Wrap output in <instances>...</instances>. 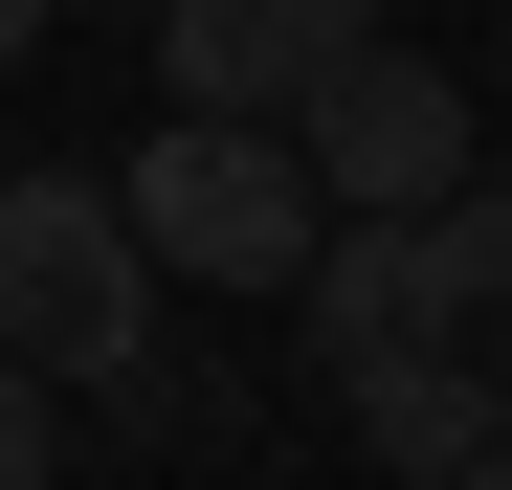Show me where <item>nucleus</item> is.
<instances>
[{
	"label": "nucleus",
	"mask_w": 512,
	"mask_h": 490,
	"mask_svg": "<svg viewBox=\"0 0 512 490\" xmlns=\"http://www.w3.org/2000/svg\"><path fill=\"white\" fill-rule=\"evenodd\" d=\"M290 156H312V201L334 223H401V201H446L468 179V90L423 45H334L312 90H290Z\"/></svg>",
	"instance_id": "obj_3"
},
{
	"label": "nucleus",
	"mask_w": 512,
	"mask_h": 490,
	"mask_svg": "<svg viewBox=\"0 0 512 490\" xmlns=\"http://www.w3.org/2000/svg\"><path fill=\"white\" fill-rule=\"evenodd\" d=\"M0 357L67 379V401L156 379V268H134L112 179H0Z\"/></svg>",
	"instance_id": "obj_2"
},
{
	"label": "nucleus",
	"mask_w": 512,
	"mask_h": 490,
	"mask_svg": "<svg viewBox=\"0 0 512 490\" xmlns=\"http://www.w3.org/2000/svg\"><path fill=\"white\" fill-rule=\"evenodd\" d=\"M334 424H357L401 490H446V468L490 446V357H468V335H379V357H334Z\"/></svg>",
	"instance_id": "obj_5"
},
{
	"label": "nucleus",
	"mask_w": 512,
	"mask_h": 490,
	"mask_svg": "<svg viewBox=\"0 0 512 490\" xmlns=\"http://www.w3.org/2000/svg\"><path fill=\"white\" fill-rule=\"evenodd\" d=\"M112 223H134V268H179V290H290L334 201H312L290 134H245V112H156L134 179H112Z\"/></svg>",
	"instance_id": "obj_1"
},
{
	"label": "nucleus",
	"mask_w": 512,
	"mask_h": 490,
	"mask_svg": "<svg viewBox=\"0 0 512 490\" xmlns=\"http://www.w3.org/2000/svg\"><path fill=\"white\" fill-rule=\"evenodd\" d=\"M401 290H423V335H490V312H512V179L401 201Z\"/></svg>",
	"instance_id": "obj_6"
},
{
	"label": "nucleus",
	"mask_w": 512,
	"mask_h": 490,
	"mask_svg": "<svg viewBox=\"0 0 512 490\" xmlns=\"http://www.w3.org/2000/svg\"><path fill=\"white\" fill-rule=\"evenodd\" d=\"M67 468V379H23V357H0V490H45Z\"/></svg>",
	"instance_id": "obj_7"
},
{
	"label": "nucleus",
	"mask_w": 512,
	"mask_h": 490,
	"mask_svg": "<svg viewBox=\"0 0 512 490\" xmlns=\"http://www.w3.org/2000/svg\"><path fill=\"white\" fill-rule=\"evenodd\" d=\"M490 446H512V379H490Z\"/></svg>",
	"instance_id": "obj_10"
},
{
	"label": "nucleus",
	"mask_w": 512,
	"mask_h": 490,
	"mask_svg": "<svg viewBox=\"0 0 512 490\" xmlns=\"http://www.w3.org/2000/svg\"><path fill=\"white\" fill-rule=\"evenodd\" d=\"M334 45H379V0H156V90H179V112H245V134H290V90Z\"/></svg>",
	"instance_id": "obj_4"
},
{
	"label": "nucleus",
	"mask_w": 512,
	"mask_h": 490,
	"mask_svg": "<svg viewBox=\"0 0 512 490\" xmlns=\"http://www.w3.org/2000/svg\"><path fill=\"white\" fill-rule=\"evenodd\" d=\"M446 490H512V446H468V468H446Z\"/></svg>",
	"instance_id": "obj_9"
},
{
	"label": "nucleus",
	"mask_w": 512,
	"mask_h": 490,
	"mask_svg": "<svg viewBox=\"0 0 512 490\" xmlns=\"http://www.w3.org/2000/svg\"><path fill=\"white\" fill-rule=\"evenodd\" d=\"M23 45H45V0H0V67H23Z\"/></svg>",
	"instance_id": "obj_8"
}]
</instances>
